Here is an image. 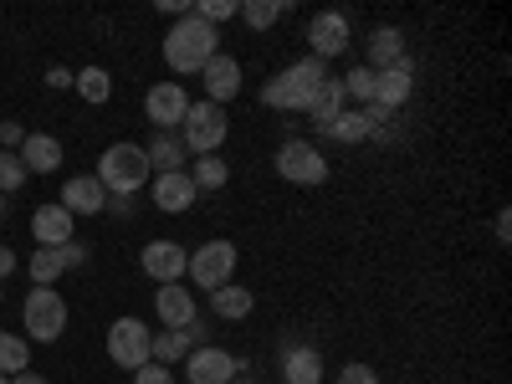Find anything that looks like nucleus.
I'll use <instances>...</instances> for the list:
<instances>
[{
    "label": "nucleus",
    "mask_w": 512,
    "mask_h": 384,
    "mask_svg": "<svg viewBox=\"0 0 512 384\" xmlns=\"http://www.w3.org/2000/svg\"><path fill=\"white\" fill-rule=\"evenodd\" d=\"M21 139H26V134H21V123H0V149H11V154H16Z\"/></svg>",
    "instance_id": "nucleus-37"
},
{
    "label": "nucleus",
    "mask_w": 512,
    "mask_h": 384,
    "mask_svg": "<svg viewBox=\"0 0 512 384\" xmlns=\"http://www.w3.org/2000/svg\"><path fill=\"white\" fill-rule=\"evenodd\" d=\"M236 369H241L236 354H226V349H216V344H200V349L185 354V379H190V384H231Z\"/></svg>",
    "instance_id": "nucleus-11"
},
{
    "label": "nucleus",
    "mask_w": 512,
    "mask_h": 384,
    "mask_svg": "<svg viewBox=\"0 0 512 384\" xmlns=\"http://www.w3.org/2000/svg\"><path fill=\"white\" fill-rule=\"evenodd\" d=\"M185 277H190L195 287H205V292H216V287L236 282V241H221V236H216V241L195 246Z\"/></svg>",
    "instance_id": "nucleus-7"
},
{
    "label": "nucleus",
    "mask_w": 512,
    "mask_h": 384,
    "mask_svg": "<svg viewBox=\"0 0 512 384\" xmlns=\"http://www.w3.org/2000/svg\"><path fill=\"white\" fill-rule=\"evenodd\" d=\"M241 11V0H195V16L205 21V26H221V21H231Z\"/></svg>",
    "instance_id": "nucleus-34"
},
{
    "label": "nucleus",
    "mask_w": 512,
    "mask_h": 384,
    "mask_svg": "<svg viewBox=\"0 0 512 384\" xmlns=\"http://www.w3.org/2000/svg\"><path fill=\"white\" fill-rule=\"evenodd\" d=\"M154 180V169H149V154H144V144H108L103 154H98V185L108 190V195H139L144 185Z\"/></svg>",
    "instance_id": "nucleus-3"
},
{
    "label": "nucleus",
    "mask_w": 512,
    "mask_h": 384,
    "mask_svg": "<svg viewBox=\"0 0 512 384\" xmlns=\"http://www.w3.org/2000/svg\"><path fill=\"white\" fill-rule=\"evenodd\" d=\"M31 236H36V246H67V241H77L72 236V216L62 205H41L31 216Z\"/></svg>",
    "instance_id": "nucleus-21"
},
{
    "label": "nucleus",
    "mask_w": 512,
    "mask_h": 384,
    "mask_svg": "<svg viewBox=\"0 0 512 384\" xmlns=\"http://www.w3.org/2000/svg\"><path fill=\"white\" fill-rule=\"evenodd\" d=\"M6 210H11V205H6V195H0V216H6Z\"/></svg>",
    "instance_id": "nucleus-43"
},
{
    "label": "nucleus",
    "mask_w": 512,
    "mask_h": 384,
    "mask_svg": "<svg viewBox=\"0 0 512 384\" xmlns=\"http://www.w3.org/2000/svg\"><path fill=\"white\" fill-rule=\"evenodd\" d=\"M308 47H313V57H318V62L344 57V52H349V16H338V11H318V16L308 21Z\"/></svg>",
    "instance_id": "nucleus-12"
},
{
    "label": "nucleus",
    "mask_w": 512,
    "mask_h": 384,
    "mask_svg": "<svg viewBox=\"0 0 512 384\" xmlns=\"http://www.w3.org/2000/svg\"><path fill=\"white\" fill-rule=\"evenodd\" d=\"M0 384H11V379H6V374H0Z\"/></svg>",
    "instance_id": "nucleus-45"
},
{
    "label": "nucleus",
    "mask_w": 512,
    "mask_h": 384,
    "mask_svg": "<svg viewBox=\"0 0 512 384\" xmlns=\"http://www.w3.org/2000/svg\"><path fill=\"white\" fill-rule=\"evenodd\" d=\"M72 88H77V98L82 103H108L113 98V77H108V67H82L77 77H72Z\"/></svg>",
    "instance_id": "nucleus-28"
},
{
    "label": "nucleus",
    "mask_w": 512,
    "mask_h": 384,
    "mask_svg": "<svg viewBox=\"0 0 512 384\" xmlns=\"http://www.w3.org/2000/svg\"><path fill=\"white\" fill-rule=\"evenodd\" d=\"M344 103H349V98H344V82H338V77H328L323 88H318V98L308 103V118L318 123V134H328V123H333L338 113H344Z\"/></svg>",
    "instance_id": "nucleus-22"
},
{
    "label": "nucleus",
    "mask_w": 512,
    "mask_h": 384,
    "mask_svg": "<svg viewBox=\"0 0 512 384\" xmlns=\"http://www.w3.org/2000/svg\"><path fill=\"white\" fill-rule=\"evenodd\" d=\"M190 180H195V190H221L231 180V164L221 154H200L195 169H190Z\"/></svg>",
    "instance_id": "nucleus-30"
},
{
    "label": "nucleus",
    "mask_w": 512,
    "mask_h": 384,
    "mask_svg": "<svg viewBox=\"0 0 512 384\" xmlns=\"http://www.w3.org/2000/svg\"><path fill=\"white\" fill-rule=\"evenodd\" d=\"M62 262H67V267H82V262H88V246H82V241H67V246H62Z\"/></svg>",
    "instance_id": "nucleus-38"
},
{
    "label": "nucleus",
    "mask_w": 512,
    "mask_h": 384,
    "mask_svg": "<svg viewBox=\"0 0 512 384\" xmlns=\"http://www.w3.org/2000/svg\"><path fill=\"white\" fill-rule=\"evenodd\" d=\"M134 384H175V374H169L164 364H154V359H149L144 369H134Z\"/></svg>",
    "instance_id": "nucleus-36"
},
{
    "label": "nucleus",
    "mask_w": 512,
    "mask_h": 384,
    "mask_svg": "<svg viewBox=\"0 0 512 384\" xmlns=\"http://www.w3.org/2000/svg\"><path fill=\"white\" fill-rule=\"evenodd\" d=\"M405 67V31L400 26H374L369 31V72Z\"/></svg>",
    "instance_id": "nucleus-17"
},
{
    "label": "nucleus",
    "mask_w": 512,
    "mask_h": 384,
    "mask_svg": "<svg viewBox=\"0 0 512 384\" xmlns=\"http://www.w3.org/2000/svg\"><path fill=\"white\" fill-rule=\"evenodd\" d=\"M11 384H47V379H41V374H31V369H26V374H16Z\"/></svg>",
    "instance_id": "nucleus-42"
},
{
    "label": "nucleus",
    "mask_w": 512,
    "mask_h": 384,
    "mask_svg": "<svg viewBox=\"0 0 512 384\" xmlns=\"http://www.w3.org/2000/svg\"><path fill=\"white\" fill-rule=\"evenodd\" d=\"M195 349V338H190V328H164V333H154V349H149V359L154 364H185V354Z\"/></svg>",
    "instance_id": "nucleus-23"
},
{
    "label": "nucleus",
    "mask_w": 512,
    "mask_h": 384,
    "mask_svg": "<svg viewBox=\"0 0 512 384\" xmlns=\"http://www.w3.org/2000/svg\"><path fill=\"white\" fill-rule=\"evenodd\" d=\"M144 154H149V169L159 164V175H175V169H185V164H190V154H185L180 134H154V144H149Z\"/></svg>",
    "instance_id": "nucleus-25"
},
{
    "label": "nucleus",
    "mask_w": 512,
    "mask_h": 384,
    "mask_svg": "<svg viewBox=\"0 0 512 384\" xmlns=\"http://www.w3.org/2000/svg\"><path fill=\"white\" fill-rule=\"evenodd\" d=\"M328 82V62L318 57H303V62H292L282 67L267 88H262V103L277 108V113H308V103L318 98V88Z\"/></svg>",
    "instance_id": "nucleus-2"
},
{
    "label": "nucleus",
    "mask_w": 512,
    "mask_h": 384,
    "mask_svg": "<svg viewBox=\"0 0 512 384\" xmlns=\"http://www.w3.org/2000/svg\"><path fill=\"white\" fill-rule=\"evenodd\" d=\"M11 272H16V251H11V246H0V282H6Z\"/></svg>",
    "instance_id": "nucleus-40"
},
{
    "label": "nucleus",
    "mask_w": 512,
    "mask_h": 384,
    "mask_svg": "<svg viewBox=\"0 0 512 384\" xmlns=\"http://www.w3.org/2000/svg\"><path fill=\"white\" fill-rule=\"evenodd\" d=\"M282 384H323V354L308 344H287L282 354Z\"/></svg>",
    "instance_id": "nucleus-20"
},
{
    "label": "nucleus",
    "mask_w": 512,
    "mask_h": 384,
    "mask_svg": "<svg viewBox=\"0 0 512 384\" xmlns=\"http://www.w3.org/2000/svg\"><path fill=\"white\" fill-rule=\"evenodd\" d=\"M497 241H502V246L512 241V216H507V210H502V216H497Z\"/></svg>",
    "instance_id": "nucleus-41"
},
{
    "label": "nucleus",
    "mask_w": 512,
    "mask_h": 384,
    "mask_svg": "<svg viewBox=\"0 0 512 384\" xmlns=\"http://www.w3.org/2000/svg\"><path fill=\"white\" fill-rule=\"evenodd\" d=\"M338 82H344V98H359L364 108L374 103V72L369 67H354V72H344Z\"/></svg>",
    "instance_id": "nucleus-33"
},
{
    "label": "nucleus",
    "mask_w": 512,
    "mask_h": 384,
    "mask_svg": "<svg viewBox=\"0 0 512 384\" xmlns=\"http://www.w3.org/2000/svg\"><path fill=\"white\" fill-rule=\"evenodd\" d=\"M16 154L26 164V175H57V164H62V144L52 134H26Z\"/></svg>",
    "instance_id": "nucleus-19"
},
{
    "label": "nucleus",
    "mask_w": 512,
    "mask_h": 384,
    "mask_svg": "<svg viewBox=\"0 0 512 384\" xmlns=\"http://www.w3.org/2000/svg\"><path fill=\"white\" fill-rule=\"evenodd\" d=\"M31 175H26V164H21V154H11V149H0V195H16L21 185H26Z\"/></svg>",
    "instance_id": "nucleus-32"
},
{
    "label": "nucleus",
    "mask_w": 512,
    "mask_h": 384,
    "mask_svg": "<svg viewBox=\"0 0 512 384\" xmlns=\"http://www.w3.org/2000/svg\"><path fill=\"white\" fill-rule=\"evenodd\" d=\"M154 313H159L164 328H190V323L200 318V313H195V292L180 287V282H169V287L154 292Z\"/></svg>",
    "instance_id": "nucleus-16"
},
{
    "label": "nucleus",
    "mask_w": 512,
    "mask_h": 384,
    "mask_svg": "<svg viewBox=\"0 0 512 384\" xmlns=\"http://www.w3.org/2000/svg\"><path fill=\"white\" fill-rule=\"evenodd\" d=\"M231 384H251V379H231Z\"/></svg>",
    "instance_id": "nucleus-44"
},
{
    "label": "nucleus",
    "mask_w": 512,
    "mask_h": 384,
    "mask_svg": "<svg viewBox=\"0 0 512 384\" xmlns=\"http://www.w3.org/2000/svg\"><path fill=\"white\" fill-rule=\"evenodd\" d=\"M272 164H277V175H282L287 185H323V180H328V159H323L318 144H308V139H287Z\"/></svg>",
    "instance_id": "nucleus-8"
},
{
    "label": "nucleus",
    "mask_w": 512,
    "mask_h": 384,
    "mask_svg": "<svg viewBox=\"0 0 512 384\" xmlns=\"http://www.w3.org/2000/svg\"><path fill=\"white\" fill-rule=\"evenodd\" d=\"M72 77L77 72H67V67H47V88H72Z\"/></svg>",
    "instance_id": "nucleus-39"
},
{
    "label": "nucleus",
    "mask_w": 512,
    "mask_h": 384,
    "mask_svg": "<svg viewBox=\"0 0 512 384\" xmlns=\"http://www.w3.org/2000/svg\"><path fill=\"white\" fill-rule=\"evenodd\" d=\"M26 364H31V344H26V338L0 333V374L16 379V374H26Z\"/></svg>",
    "instance_id": "nucleus-31"
},
{
    "label": "nucleus",
    "mask_w": 512,
    "mask_h": 384,
    "mask_svg": "<svg viewBox=\"0 0 512 384\" xmlns=\"http://www.w3.org/2000/svg\"><path fill=\"white\" fill-rule=\"evenodd\" d=\"M221 52V31L216 26H205L195 11L190 16H180L175 26L164 31V62H169V72H180V77H190V72H205V62Z\"/></svg>",
    "instance_id": "nucleus-1"
},
{
    "label": "nucleus",
    "mask_w": 512,
    "mask_h": 384,
    "mask_svg": "<svg viewBox=\"0 0 512 384\" xmlns=\"http://www.w3.org/2000/svg\"><path fill=\"white\" fill-rule=\"evenodd\" d=\"M62 210L67 216H98V210H108V190L98 185V175H72L62 185Z\"/></svg>",
    "instance_id": "nucleus-15"
},
{
    "label": "nucleus",
    "mask_w": 512,
    "mask_h": 384,
    "mask_svg": "<svg viewBox=\"0 0 512 384\" xmlns=\"http://www.w3.org/2000/svg\"><path fill=\"white\" fill-rule=\"evenodd\" d=\"M210 308H216L221 318H231V323H241V318H251L256 297H251V287H236V282H226V287H216V292H210Z\"/></svg>",
    "instance_id": "nucleus-24"
},
{
    "label": "nucleus",
    "mask_w": 512,
    "mask_h": 384,
    "mask_svg": "<svg viewBox=\"0 0 512 384\" xmlns=\"http://www.w3.org/2000/svg\"><path fill=\"white\" fill-rule=\"evenodd\" d=\"M226 134H231V118H226L221 103H190V113H185V123H180L185 154H195V159H200V154H221Z\"/></svg>",
    "instance_id": "nucleus-4"
},
{
    "label": "nucleus",
    "mask_w": 512,
    "mask_h": 384,
    "mask_svg": "<svg viewBox=\"0 0 512 384\" xmlns=\"http://www.w3.org/2000/svg\"><path fill=\"white\" fill-rule=\"evenodd\" d=\"M21 318H26V344H57L62 328H67V303H62V292H57V287H31Z\"/></svg>",
    "instance_id": "nucleus-5"
},
{
    "label": "nucleus",
    "mask_w": 512,
    "mask_h": 384,
    "mask_svg": "<svg viewBox=\"0 0 512 384\" xmlns=\"http://www.w3.org/2000/svg\"><path fill=\"white\" fill-rule=\"evenodd\" d=\"M0 303H6V292H0Z\"/></svg>",
    "instance_id": "nucleus-46"
},
{
    "label": "nucleus",
    "mask_w": 512,
    "mask_h": 384,
    "mask_svg": "<svg viewBox=\"0 0 512 384\" xmlns=\"http://www.w3.org/2000/svg\"><path fill=\"white\" fill-rule=\"evenodd\" d=\"M144 113L154 123V134H180V123L190 113V93L180 88V82H154L149 98H144Z\"/></svg>",
    "instance_id": "nucleus-9"
},
{
    "label": "nucleus",
    "mask_w": 512,
    "mask_h": 384,
    "mask_svg": "<svg viewBox=\"0 0 512 384\" xmlns=\"http://www.w3.org/2000/svg\"><path fill=\"white\" fill-rule=\"evenodd\" d=\"M338 384H379V374H374L369 364H359V359H349L344 369H338Z\"/></svg>",
    "instance_id": "nucleus-35"
},
{
    "label": "nucleus",
    "mask_w": 512,
    "mask_h": 384,
    "mask_svg": "<svg viewBox=\"0 0 512 384\" xmlns=\"http://www.w3.org/2000/svg\"><path fill=\"white\" fill-rule=\"evenodd\" d=\"M149 349H154V328L144 318H113V328H108V359L118 369H128V374L144 369Z\"/></svg>",
    "instance_id": "nucleus-6"
},
{
    "label": "nucleus",
    "mask_w": 512,
    "mask_h": 384,
    "mask_svg": "<svg viewBox=\"0 0 512 384\" xmlns=\"http://www.w3.org/2000/svg\"><path fill=\"white\" fill-rule=\"evenodd\" d=\"M328 139H338V144H364V139H374V123L364 118V108H344V113L328 123Z\"/></svg>",
    "instance_id": "nucleus-26"
},
{
    "label": "nucleus",
    "mask_w": 512,
    "mask_h": 384,
    "mask_svg": "<svg viewBox=\"0 0 512 384\" xmlns=\"http://www.w3.org/2000/svg\"><path fill=\"white\" fill-rule=\"evenodd\" d=\"M415 93V77H410V62L405 67H390V72H374V103L384 113H400Z\"/></svg>",
    "instance_id": "nucleus-18"
},
{
    "label": "nucleus",
    "mask_w": 512,
    "mask_h": 384,
    "mask_svg": "<svg viewBox=\"0 0 512 384\" xmlns=\"http://www.w3.org/2000/svg\"><path fill=\"white\" fill-rule=\"evenodd\" d=\"M287 11H292V0H241L236 16H241L251 31H267V26H277Z\"/></svg>",
    "instance_id": "nucleus-27"
},
{
    "label": "nucleus",
    "mask_w": 512,
    "mask_h": 384,
    "mask_svg": "<svg viewBox=\"0 0 512 384\" xmlns=\"http://www.w3.org/2000/svg\"><path fill=\"white\" fill-rule=\"evenodd\" d=\"M200 77H205V93H210L205 103H221V108H226V103L241 93V62H236V57H226V52L210 57Z\"/></svg>",
    "instance_id": "nucleus-13"
},
{
    "label": "nucleus",
    "mask_w": 512,
    "mask_h": 384,
    "mask_svg": "<svg viewBox=\"0 0 512 384\" xmlns=\"http://www.w3.org/2000/svg\"><path fill=\"white\" fill-rule=\"evenodd\" d=\"M139 267L159 282V287H169V282H185V267H190V251L180 246V241H149L144 251H139Z\"/></svg>",
    "instance_id": "nucleus-10"
},
{
    "label": "nucleus",
    "mask_w": 512,
    "mask_h": 384,
    "mask_svg": "<svg viewBox=\"0 0 512 384\" xmlns=\"http://www.w3.org/2000/svg\"><path fill=\"white\" fill-rule=\"evenodd\" d=\"M195 180L190 169H175V175H154V205L164 210V216H185V210L195 205Z\"/></svg>",
    "instance_id": "nucleus-14"
},
{
    "label": "nucleus",
    "mask_w": 512,
    "mask_h": 384,
    "mask_svg": "<svg viewBox=\"0 0 512 384\" xmlns=\"http://www.w3.org/2000/svg\"><path fill=\"white\" fill-rule=\"evenodd\" d=\"M62 272H67L62 246H36V251H31V282H36V287H52Z\"/></svg>",
    "instance_id": "nucleus-29"
}]
</instances>
